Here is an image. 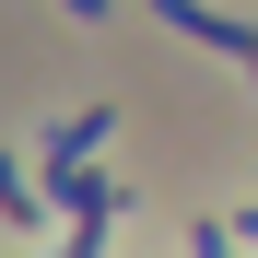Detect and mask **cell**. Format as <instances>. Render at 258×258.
I'll use <instances>...</instances> for the list:
<instances>
[{"label":"cell","instance_id":"1","mask_svg":"<svg viewBox=\"0 0 258 258\" xmlns=\"http://www.w3.org/2000/svg\"><path fill=\"white\" fill-rule=\"evenodd\" d=\"M153 12H164V24H176V35H188V47H223L235 71H258V24H235V12H200V0H153Z\"/></svg>","mask_w":258,"mask_h":258},{"label":"cell","instance_id":"2","mask_svg":"<svg viewBox=\"0 0 258 258\" xmlns=\"http://www.w3.org/2000/svg\"><path fill=\"white\" fill-rule=\"evenodd\" d=\"M35 176H47V200L71 211V223H117V188L106 176H82V164H35Z\"/></svg>","mask_w":258,"mask_h":258},{"label":"cell","instance_id":"3","mask_svg":"<svg viewBox=\"0 0 258 258\" xmlns=\"http://www.w3.org/2000/svg\"><path fill=\"white\" fill-rule=\"evenodd\" d=\"M106 129H117V106L94 94L82 117H59V129H47V153H35V164H94V153H106Z\"/></svg>","mask_w":258,"mask_h":258},{"label":"cell","instance_id":"4","mask_svg":"<svg viewBox=\"0 0 258 258\" xmlns=\"http://www.w3.org/2000/svg\"><path fill=\"white\" fill-rule=\"evenodd\" d=\"M47 176H35V164H12V153H0V223H12V235H35V223H47Z\"/></svg>","mask_w":258,"mask_h":258},{"label":"cell","instance_id":"5","mask_svg":"<svg viewBox=\"0 0 258 258\" xmlns=\"http://www.w3.org/2000/svg\"><path fill=\"white\" fill-rule=\"evenodd\" d=\"M188 246H200V258H235V235H223V223H200V235H188Z\"/></svg>","mask_w":258,"mask_h":258},{"label":"cell","instance_id":"6","mask_svg":"<svg viewBox=\"0 0 258 258\" xmlns=\"http://www.w3.org/2000/svg\"><path fill=\"white\" fill-rule=\"evenodd\" d=\"M71 12H82V24H94V12H106V0H71Z\"/></svg>","mask_w":258,"mask_h":258}]
</instances>
